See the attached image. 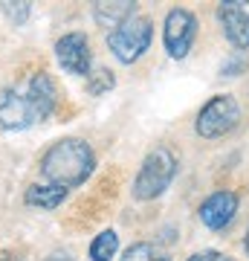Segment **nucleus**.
I'll return each mask as SVG.
<instances>
[{
    "label": "nucleus",
    "instance_id": "8",
    "mask_svg": "<svg viewBox=\"0 0 249 261\" xmlns=\"http://www.w3.org/2000/svg\"><path fill=\"white\" fill-rule=\"evenodd\" d=\"M35 122L38 116L29 105L26 93H18V90H3L0 93V128L3 130H23Z\"/></svg>",
    "mask_w": 249,
    "mask_h": 261
},
{
    "label": "nucleus",
    "instance_id": "6",
    "mask_svg": "<svg viewBox=\"0 0 249 261\" xmlns=\"http://www.w3.org/2000/svg\"><path fill=\"white\" fill-rule=\"evenodd\" d=\"M217 20L235 49H249V0H223L217 6Z\"/></svg>",
    "mask_w": 249,
    "mask_h": 261
},
{
    "label": "nucleus",
    "instance_id": "11",
    "mask_svg": "<svg viewBox=\"0 0 249 261\" xmlns=\"http://www.w3.org/2000/svg\"><path fill=\"white\" fill-rule=\"evenodd\" d=\"M136 15V3H128V0H116V3H96L93 6V18H96V23L99 27H110V32L119 23H125L128 18H133Z\"/></svg>",
    "mask_w": 249,
    "mask_h": 261
},
{
    "label": "nucleus",
    "instance_id": "3",
    "mask_svg": "<svg viewBox=\"0 0 249 261\" xmlns=\"http://www.w3.org/2000/svg\"><path fill=\"white\" fill-rule=\"evenodd\" d=\"M151 38H154L151 20L142 18V15H133V18L119 23V27L107 35V47H110V53L119 58L122 64H133V61H139V58L148 53Z\"/></svg>",
    "mask_w": 249,
    "mask_h": 261
},
{
    "label": "nucleus",
    "instance_id": "1",
    "mask_svg": "<svg viewBox=\"0 0 249 261\" xmlns=\"http://www.w3.org/2000/svg\"><path fill=\"white\" fill-rule=\"evenodd\" d=\"M93 168H96L93 148L84 140H75V137L58 140L41 157V174H44V180L52 183V186L67 189V192L81 186L84 180L93 174Z\"/></svg>",
    "mask_w": 249,
    "mask_h": 261
},
{
    "label": "nucleus",
    "instance_id": "17",
    "mask_svg": "<svg viewBox=\"0 0 249 261\" xmlns=\"http://www.w3.org/2000/svg\"><path fill=\"white\" fill-rule=\"evenodd\" d=\"M188 261H235V258H229L226 252H217V250H206V252H194Z\"/></svg>",
    "mask_w": 249,
    "mask_h": 261
},
{
    "label": "nucleus",
    "instance_id": "2",
    "mask_svg": "<svg viewBox=\"0 0 249 261\" xmlns=\"http://www.w3.org/2000/svg\"><path fill=\"white\" fill-rule=\"evenodd\" d=\"M177 174V154L168 145H157L139 168L136 180H133V197L136 200H154L171 186Z\"/></svg>",
    "mask_w": 249,
    "mask_h": 261
},
{
    "label": "nucleus",
    "instance_id": "16",
    "mask_svg": "<svg viewBox=\"0 0 249 261\" xmlns=\"http://www.w3.org/2000/svg\"><path fill=\"white\" fill-rule=\"evenodd\" d=\"M3 12H6V15H9L15 23H26L32 6H29L26 0H20V3H9V0H6V3H3Z\"/></svg>",
    "mask_w": 249,
    "mask_h": 261
},
{
    "label": "nucleus",
    "instance_id": "5",
    "mask_svg": "<svg viewBox=\"0 0 249 261\" xmlns=\"http://www.w3.org/2000/svg\"><path fill=\"white\" fill-rule=\"evenodd\" d=\"M194 38H197V18L188 9H171L165 15V27H162V41L171 58H185L191 49Z\"/></svg>",
    "mask_w": 249,
    "mask_h": 261
},
{
    "label": "nucleus",
    "instance_id": "12",
    "mask_svg": "<svg viewBox=\"0 0 249 261\" xmlns=\"http://www.w3.org/2000/svg\"><path fill=\"white\" fill-rule=\"evenodd\" d=\"M29 206H38V209H56L67 200V189L52 186V183H44V186H29L26 195H23Z\"/></svg>",
    "mask_w": 249,
    "mask_h": 261
},
{
    "label": "nucleus",
    "instance_id": "10",
    "mask_svg": "<svg viewBox=\"0 0 249 261\" xmlns=\"http://www.w3.org/2000/svg\"><path fill=\"white\" fill-rule=\"evenodd\" d=\"M26 99H29V105H32V111H35L38 122H44L49 113L56 111V102H58L56 82H52L46 73H35L32 79H29Z\"/></svg>",
    "mask_w": 249,
    "mask_h": 261
},
{
    "label": "nucleus",
    "instance_id": "15",
    "mask_svg": "<svg viewBox=\"0 0 249 261\" xmlns=\"http://www.w3.org/2000/svg\"><path fill=\"white\" fill-rule=\"evenodd\" d=\"M113 73L110 70H93L90 75H87V93L90 96H102V93H107L113 87Z\"/></svg>",
    "mask_w": 249,
    "mask_h": 261
},
{
    "label": "nucleus",
    "instance_id": "18",
    "mask_svg": "<svg viewBox=\"0 0 249 261\" xmlns=\"http://www.w3.org/2000/svg\"><path fill=\"white\" fill-rule=\"evenodd\" d=\"M46 261H73V258H70V252L61 250V252H52V255H49Z\"/></svg>",
    "mask_w": 249,
    "mask_h": 261
},
{
    "label": "nucleus",
    "instance_id": "20",
    "mask_svg": "<svg viewBox=\"0 0 249 261\" xmlns=\"http://www.w3.org/2000/svg\"><path fill=\"white\" fill-rule=\"evenodd\" d=\"M243 250H246V255H249V235H246V241H243Z\"/></svg>",
    "mask_w": 249,
    "mask_h": 261
},
{
    "label": "nucleus",
    "instance_id": "14",
    "mask_svg": "<svg viewBox=\"0 0 249 261\" xmlns=\"http://www.w3.org/2000/svg\"><path fill=\"white\" fill-rule=\"evenodd\" d=\"M122 261H171V255H168L165 250H159L157 244L139 241V244H133V247L125 250Z\"/></svg>",
    "mask_w": 249,
    "mask_h": 261
},
{
    "label": "nucleus",
    "instance_id": "7",
    "mask_svg": "<svg viewBox=\"0 0 249 261\" xmlns=\"http://www.w3.org/2000/svg\"><path fill=\"white\" fill-rule=\"evenodd\" d=\"M56 58L67 73L73 75H90V41L84 32H67L58 38L56 44Z\"/></svg>",
    "mask_w": 249,
    "mask_h": 261
},
{
    "label": "nucleus",
    "instance_id": "9",
    "mask_svg": "<svg viewBox=\"0 0 249 261\" xmlns=\"http://www.w3.org/2000/svg\"><path fill=\"white\" fill-rule=\"evenodd\" d=\"M238 195L235 192H214L200 203V221L209 229H226L232 224V218L238 215Z\"/></svg>",
    "mask_w": 249,
    "mask_h": 261
},
{
    "label": "nucleus",
    "instance_id": "19",
    "mask_svg": "<svg viewBox=\"0 0 249 261\" xmlns=\"http://www.w3.org/2000/svg\"><path fill=\"white\" fill-rule=\"evenodd\" d=\"M0 261H20L15 252H0Z\"/></svg>",
    "mask_w": 249,
    "mask_h": 261
},
{
    "label": "nucleus",
    "instance_id": "13",
    "mask_svg": "<svg viewBox=\"0 0 249 261\" xmlns=\"http://www.w3.org/2000/svg\"><path fill=\"white\" fill-rule=\"evenodd\" d=\"M116 250H119V235L113 229H104L90 244V261H113Z\"/></svg>",
    "mask_w": 249,
    "mask_h": 261
},
{
    "label": "nucleus",
    "instance_id": "4",
    "mask_svg": "<svg viewBox=\"0 0 249 261\" xmlns=\"http://www.w3.org/2000/svg\"><path fill=\"white\" fill-rule=\"evenodd\" d=\"M238 122H240V105L232 96L220 93V96H212L200 108L197 122H194V130L203 140H217V137H226Z\"/></svg>",
    "mask_w": 249,
    "mask_h": 261
}]
</instances>
